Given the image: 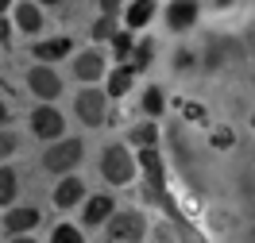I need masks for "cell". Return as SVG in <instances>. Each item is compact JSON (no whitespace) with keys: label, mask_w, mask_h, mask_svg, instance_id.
I'll return each instance as SVG.
<instances>
[{"label":"cell","mask_w":255,"mask_h":243,"mask_svg":"<svg viewBox=\"0 0 255 243\" xmlns=\"http://www.w3.org/2000/svg\"><path fill=\"white\" fill-rule=\"evenodd\" d=\"M101 174H105L109 185H128V181H135V155H131L124 143L105 147V155H101Z\"/></svg>","instance_id":"6da1fadb"},{"label":"cell","mask_w":255,"mask_h":243,"mask_svg":"<svg viewBox=\"0 0 255 243\" xmlns=\"http://www.w3.org/2000/svg\"><path fill=\"white\" fill-rule=\"evenodd\" d=\"M78 120L81 124H89V128H101L105 120H109V89H81L78 93Z\"/></svg>","instance_id":"7a4b0ae2"},{"label":"cell","mask_w":255,"mask_h":243,"mask_svg":"<svg viewBox=\"0 0 255 243\" xmlns=\"http://www.w3.org/2000/svg\"><path fill=\"white\" fill-rule=\"evenodd\" d=\"M81 155H85L81 139H58V143L43 155V170H50V174H70L81 162Z\"/></svg>","instance_id":"3957f363"},{"label":"cell","mask_w":255,"mask_h":243,"mask_svg":"<svg viewBox=\"0 0 255 243\" xmlns=\"http://www.w3.org/2000/svg\"><path fill=\"white\" fill-rule=\"evenodd\" d=\"M143 232H147L143 212L128 209V212H112V216H109V236H112V240H120V243H135V240H143Z\"/></svg>","instance_id":"277c9868"},{"label":"cell","mask_w":255,"mask_h":243,"mask_svg":"<svg viewBox=\"0 0 255 243\" xmlns=\"http://www.w3.org/2000/svg\"><path fill=\"white\" fill-rule=\"evenodd\" d=\"M27 89L43 100H54V97H62V78L50 70V62H39V66H31V74H27Z\"/></svg>","instance_id":"5b68a950"},{"label":"cell","mask_w":255,"mask_h":243,"mask_svg":"<svg viewBox=\"0 0 255 243\" xmlns=\"http://www.w3.org/2000/svg\"><path fill=\"white\" fill-rule=\"evenodd\" d=\"M27 124H31V131L39 135V139H58V135L66 131L62 112H58V108H50V104H39V108L31 112V120H27Z\"/></svg>","instance_id":"8992f818"},{"label":"cell","mask_w":255,"mask_h":243,"mask_svg":"<svg viewBox=\"0 0 255 243\" xmlns=\"http://www.w3.org/2000/svg\"><path fill=\"white\" fill-rule=\"evenodd\" d=\"M197 12H201L197 0H170L166 4V27L170 31H190L197 23Z\"/></svg>","instance_id":"52a82bcc"},{"label":"cell","mask_w":255,"mask_h":243,"mask_svg":"<svg viewBox=\"0 0 255 243\" xmlns=\"http://www.w3.org/2000/svg\"><path fill=\"white\" fill-rule=\"evenodd\" d=\"M101 74H105V54H101V50H81L78 58H74V78L78 81H97L101 78Z\"/></svg>","instance_id":"ba28073f"},{"label":"cell","mask_w":255,"mask_h":243,"mask_svg":"<svg viewBox=\"0 0 255 243\" xmlns=\"http://www.w3.org/2000/svg\"><path fill=\"white\" fill-rule=\"evenodd\" d=\"M35 62H58L66 58L70 50H74V39L70 35H54V39H43V43H35Z\"/></svg>","instance_id":"9c48e42d"},{"label":"cell","mask_w":255,"mask_h":243,"mask_svg":"<svg viewBox=\"0 0 255 243\" xmlns=\"http://www.w3.org/2000/svg\"><path fill=\"white\" fill-rule=\"evenodd\" d=\"M81 197H85V181L74 178V174H66V178L54 185V205H58V209H74V205H81Z\"/></svg>","instance_id":"30bf717a"},{"label":"cell","mask_w":255,"mask_h":243,"mask_svg":"<svg viewBox=\"0 0 255 243\" xmlns=\"http://www.w3.org/2000/svg\"><path fill=\"white\" fill-rule=\"evenodd\" d=\"M39 209H8V216H4V228H8V236H23V232H31V228H39Z\"/></svg>","instance_id":"8fae6325"},{"label":"cell","mask_w":255,"mask_h":243,"mask_svg":"<svg viewBox=\"0 0 255 243\" xmlns=\"http://www.w3.org/2000/svg\"><path fill=\"white\" fill-rule=\"evenodd\" d=\"M112 212H116V201H112L109 193H97V197L85 201V212H81V216H85V224H89V228H97V224H105Z\"/></svg>","instance_id":"7c38bea8"},{"label":"cell","mask_w":255,"mask_h":243,"mask_svg":"<svg viewBox=\"0 0 255 243\" xmlns=\"http://www.w3.org/2000/svg\"><path fill=\"white\" fill-rule=\"evenodd\" d=\"M135 166H143V174L151 185H162V155H159V147H139V159H135Z\"/></svg>","instance_id":"4fadbf2b"},{"label":"cell","mask_w":255,"mask_h":243,"mask_svg":"<svg viewBox=\"0 0 255 243\" xmlns=\"http://www.w3.org/2000/svg\"><path fill=\"white\" fill-rule=\"evenodd\" d=\"M135 74H139V70H135L131 62H120L109 74V97H124L128 89H131V81H135Z\"/></svg>","instance_id":"5bb4252c"},{"label":"cell","mask_w":255,"mask_h":243,"mask_svg":"<svg viewBox=\"0 0 255 243\" xmlns=\"http://www.w3.org/2000/svg\"><path fill=\"white\" fill-rule=\"evenodd\" d=\"M151 16H155V0H135V4H128L124 23L135 31V27H147V23H151Z\"/></svg>","instance_id":"9a60e30c"},{"label":"cell","mask_w":255,"mask_h":243,"mask_svg":"<svg viewBox=\"0 0 255 243\" xmlns=\"http://www.w3.org/2000/svg\"><path fill=\"white\" fill-rule=\"evenodd\" d=\"M19 197V178L12 166H0V209H8V205H16Z\"/></svg>","instance_id":"2e32d148"},{"label":"cell","mask_w":255,"mask_h":243,"mask_svg":"<svg viewBox=\"0 0 255 243\" xmlns=\"http://www.w3.org/2000/svg\"><path fill=\"white\" fill-rule=\"evenodd\" d=\"M16 23H19V31H27V35H35L43 27V12L35 8V0L31 4H16Z\"/></svg>","instance_id":"e0dca14e"},{"label":"cell","mask_w":255,"mask_h":243,"mask_svg":"<svg viewBox=\"0 0 255 243\" xmlns=\"http://www.w3.org/2000/svg\"><path fill=\"white\" fill-rule=\"evenodd\" d=\"M112 43V54H116V58H120V62H128V58H131V50H135V39H131V27H124V31H116L109 39Z\"/></svg>","instance_id":"ac0fdd59"},{"label":"cell","mask_w":255,"mask_h":243,"mask_svg":"<svg viewBox=\"0 0 255 243\" xmlns=\"http://www.w3.org/2000/svg\"><path fill=\"white\" fill-rule=\"evenodd\" d=\"M116 31H120V27H116V16H105V12H101V19H97L93 27H89V35H93L97 43H109Z\"/></svg>","instance_id":"d6986e66"},{"label":"cell","mask_w":255,"mask_h":243,"mask_svg":"<svg viewBox=\"0 0 255 243\" xmlns=\"http://www.w3.org/2000/svg\"><path fill=\"white\" fill-rule=\"evenodd\" d=\"M135 147H155L159 143V128L155 124H139V128H131V135H128Z\"/></svg>","instance_id":"ffe728a7"},{"label":"cell","mask_w":255,"mask_h":243,"mask_svg":"<svg viewBox=\"0 0 255 243\" xmlns=\"http://www.w3.org/2000/svg\"><path fill=\"white\" fill-rule=\"evenodd\" d=\"M131 58H135V70H147V66H151V58H155V43H151V39H139V43H135V50H131Z\"/></svg>","instance_id":"44dd1931"},{"label":"cell","mask_w":255,"mask_h":243,"mask_svg":"<svg viewBox=\"0 0 255 243\" xmlns=\"http://www.w3.org/2000/svg\"><path fill=\"white\" fill-rule=\"evenodd\" d=\"M162 108H166V97H162L159 85H151V89L143 93V112H147V116H159Z\"/></svg>","instance_id":"7402d4cb"},{"label":"cell","mask_w":255,"mask_h":243,"mask_svg":"<svg viewBox=\"0 0 255 243\" xmlns=\"http://www.w3.org/2000/svg\"><path fill=\"white\" fill-rule=\"evenodd\" d=\"M50 243H85V240H81V232L74 224H58L54 236H50Z\"/></svg>","instance_id":"603a6c76"},{"label":"cell","mask_w":255,"mask_h":243,"mask_svg":"<svg viewBox=\"0 0 255 243\" xmlns=\"http://www.w3.org/2000/svg\"><path fill=\"white\" fill-rule=\"evenodd\" d=\"M16 147H19V139L12 131H4V135H0V162L8 159V155H16Z\"/></svg>","instance_id":"cb8c5ba5"},{"label":"cell","mask_w":255,"mask_h":243,"mask_svg":"<svg viewBox=\"0 0 255 243\" xmlns=\"http://www.w3.org/2000/svg\"><path fill=\"white\" fill-rule=\"evenodd\" d=\"M236 139H232V128H217L213 131V147H232Z\"/></svg>","instance_id":"d4e9b609"},{"label":"cell","mask_w":255,"mask_h":243,"mask_svg":"<svg viewBox=\"0 0 255 243\" xmlns=\"http://www.w3.org/2000/svg\"><path fill=\"white\" fill-rule=\"evenodd\" d=\"M97 8H101L105 16H120V0H97Z\"/></svg>","instance_id":"484cf974"},{"label":"cell","mask_w":255,"mask_h":243,"mask_svg":"<svg viewBox=\"0 0 255 243\" xmlns=\"http://www.w3.org/2000/svg\"><path fill=\"white\" fill-rule=\"evenodd\" d=\"M217 62H221V47H217V43H209V58H205V66H209V70H217Z\"/></svg>","instance_id":"4316f807"},{"label":"cell","mask_w":255,"mask_h":243,"mask_svg":"<svg viewBox=\"0 0 255 243\" xmlns=\"http://www.w3.org/2000/svg\"><path fill=\"white\" fill-rule=\"evenodd\" d=\"M193 62H197V58H193L190 50H178V58H174V66H178V70H186V66H193Z\"/></svg>","instance_id":"83f0119b"},{"label":"cell","mask_w":255,"mask_h":243,"mask_svg":"<svg viewBox=\"0 0 255 243\" xmlns=\"http://www.w3.org/2000/svg\"><path fill=\"white\" fill-rule=\"evenodd\" d=\"M8 39H12V23L0 16V43H8Z\"/></svg>","instance_id":"f1b7e54d"},{"label":"cell","mask_w":255,"mask_h":243,"mask_svg":"<svg viewBox=\"0 0 255 243\" xmlns=\"http://www.w3.org/2000/svg\"><path fill=\"white\" fill-rule=\"evenodd\" d=\"M8 116H12V112H8V104H4V100H0V128H4V124H8Z\"/></svg>","instance_id":"f546056e"},{"label":"cell","mask_w":255,"mask_h":243,"mask_svg":"<svg viewBox=\"0 0 255 243\" xmlns=\"http://www.w3.org/2000/svg\"><path fill=\"white\" fill-rule=\"evenodd\" d=\"M12 243H39V240H31V236L23 232V236H12Z\"/></svg>","instance_id":"4dcf8cb0"},{"label":"cell","mask_w":255,"mask_h":243,"mask_svg":"<svg viewBox=\"0 0 255 243\" xmlns=\"http://www.w3.org/2000/svg\"><path fill=\"white\" fill-rule=\"evenodd\" d=\"M12 4H16V0H0V16H4V12L12 8Z\"/></svg>","instance_id":"1f68e13d"},{"label":"cell","mask_w":255,"mask_h":243,"mask_svg":"<svg viewBox=\"0 0 255 243\" xmlns=\"http://www.w3.org/2000/svg\"><path fill=\"white\" fill-rule=\"evenodd\" d=\"M35 4H58V0H35Z\"/></svg>","instance_id":"d6a6232c"},{"label":"cell","mask_w":255,"mask_h":243,"mask_svg":"<svg viewBox=\"0 0 255 243\" xmlns=\"http://www.w3.org/2000/svg\"><path fill=\"white\" fill-rule=\"evenodd\" d=\"M135 243H139V240H135Z\"/></svg>","instance_id":"836d02e7"}]
</instances>
